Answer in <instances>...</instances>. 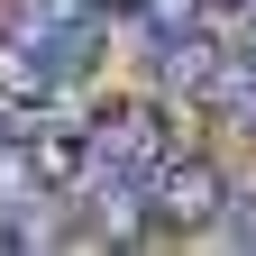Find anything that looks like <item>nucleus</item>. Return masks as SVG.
Instances as JSON below:
<instances>
[{
  "mask_svg": "<svg viewBox=\"0 0 256 256\" xmlns=\"http://www.w3.org/2000/svg\"><path fill=\"white\" fill-rule=\"evenodd\" d=\"M220 220H229V183H220V165H210V156H183V165H165V183H156V229L192 238V229H220Z\"/></svg>",
  "mask_w": 256,
  "mask_h": 256,
  "instance_id": "obj_1",
  "label": "nucleus"
},
{
  "mask_svg": "<svg viewBox=\"0 0 256 256\" xmlns=\"http://www.w3.org/2000/svg\"><path fill=\"white\" fill-rule=\"evenodd\" d=\"M92 156H101L110 174H156L165 165V110L156 101H110L92 119Z\"/></svg>",
  "mask_w": 256,
  "mask_h": 256,
  "instance_id": "obj_2",
  "label": "nucleus"
},
{
  "mask_svg": "<svg viewBox=\"0 0 256 256\" xmlns=\"http://www.w3.org/2000/svg\"><path fill=\"white\" fill-rule=\"evenodd\" d=\"M101 156H92V119H46L37 138H28V174H37L46 192H74Z\"/></svg>",
  "mask_w": 256,
  "mask_h": 256,
  "instance_id": "obj_3",
  "label": "nucleus"
},
{
  "mask_svg": "<svg viewBox=\"0 0 256 256\" xmlns=\"http://www.w3.org/2000/svg\"><path fill=\"white\" fill-rule=\"evenodd\" d=\"M220 37H202V28H165V37H156V74H165L174 92H202L210 74H220Z\"/></svg>",
  "mask_w": 256,
  "mask_h": 256,
  "instance_id": "obj_4",
  "label": "nucleus"
},
{
  "mask_svg": "<svg viewBox=\"0 0 256 256\" xmlns=\"http://www.w3.org/2000/svg\"><path fill=\"white\" fill-rule=\"evenodd\" d=\"M55 92V64L37 55V37H10L0 46V101H46Z\"/></svg>",
  "mask_w": 256,
  "mask_h": 256,
  "instance_id": "obj_5",
  "label": "nucleus"
},
{
  "mask_svg": "<svg viewBox=\"0 0 256 256\" xmlns=\"http://www.w3.org/2000/svg\"><path fill=\"white\" fill-rule=\"evenodd\" d=\"M192 18H202V0H146V28H156V37H165V28H192Z\"/></svg>",
  "mask_w": 256,
  "mask_h": 256,
  "instance_id": "obj_6",
  "label": "nucleus"
},
{
  "mask_svg": "<svg viewBox=\"0 0 256 256\" xmlns=\"http://www.w3.org/2000/svg\"><path fill=\"white\" fill-rule=\"evenodd\" d=\"M220 229H229L238 247H256V210H229V220H220Z\"/></svg>",
  "mask_w": 256,
  "mask_h": 256,
  "instance_id": "obj_7",
  "label": "nucleus"
},
{
  "mask_svg": "<svg viewBox=\"0 0 256 256\" xmlns=\"http://www.w3.org/2000/svg\"><path fill=\"white\" fill-rule=\"evenodd\" d=\"M0 156H10V110H0Z\"/></svg>",
  "mask_w": 256,
  "mask_h": 256,
  "instance_id": "obj_8",
  "label": "nucleus"
},
{
  "mask_svg": "<svg viewBox=\"0 0 256 256\" xmlns=\"http://www.w3.org/2000/svg\"><path fill=\"white\" fill-rule=\"evenodd\" d=\"M247 55H256V18H247Z\"/></svg>",
  "mask_w": 256,
  "mask_h": 256,
  "instance_id": "obj_9",
  "label": "nucleus"
},
{
  "mask_svg": "<svg viewBox=\"0 0 256 256\" xmlns=\"http://www.w3.org/2000/svg\"><path fill=\"white\" fill-rule=\"evenodd\" d=\"M229 10H256V0H229Z\"/></svg>",
  "mask_w": 256,
  "mask_h": 256,
  "instance_id": "obj_10",
  "label": "nucleus"
}]
</instances>
